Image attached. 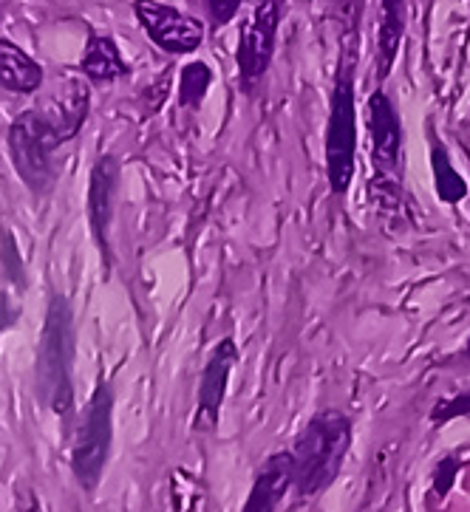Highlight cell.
Segmentation results:
<instances>
[{"instance_id":"obj_1","label":"cell","mask_w":470,"mask_h":512,"mask_svg":"<svg viewBox=\"0 0 470 512\" xmlns=\"http://www.w3.org/2000/svg\"><path fill=\"white\" fill-rule=\"evenodd\" d=\"M91 108V91L80 77H66L63 85L40 102L17 114L6 133V148L20 182L34 196L49 193L54 184V153L83 131Z\"/></svg>"},{"instance_id":"obj_2","label":"cell","mask_w":470,"mask_h":512,"mask_svg":"<svg viewBox=\"0 0 470 512\" xmlns=\"http://www.w3.org/2000/svg\"><path fill=\"white\" fill-rule=\"evenodd\" d=\"M74 354H77V334H74V309L66 295H51L43 334L37 346L34 363V391L43 408H49L63 428H71L74 419Z\"/></svg>"},{"instance_id":"obj_3","label":"cell","mask_w":470,"mask_h":512,"mask_svg":"<svg viewBox=\"0 0 470 512\" xmlns=\"http://www.w3.org/2000/svg\"><path fill=\"white\" fill-rule=\"evenodd\" d=\"M352 447V422L340 411L315 413L289 447L295 464V493L301 501L332 487Z\"/></svg>"},{"instance_id":"obj_4","label":"cell","mask_w":470,"mask_h":512,"mask_svg":"<svg viewBox=\"0 0 470 512\" xmlns=\"http://www.w3.org/2000/svg\"><path fill=\"white\" fill-rule=\"evenodd\" d=\"M111 445H114V388L111 382L100 380L77 419L74 442H71V473L85 493H94L100 487Z\"/></svg>"},{"instance_id":"obj_5","label":"cell","mask_w":470,"mask_h":512,"mask_svg":"<svg viewBox=\"0 0 470 512\" xmlns=\"http://www.w3.org/2000/svg\"><path fill=\"white\" fill-rule=\"evenodd\" d=\"M357 167V94H354V63L346 51L340 60L337 83L329 102L326 122V179L332 193L343 196L354 179Z\"/></svg>"},{"instance_id":"obj_6","label":"cell","mask_w":470,"mask_h":512,"mask_svg":"<svg viewBox=\"0 0 470 512\" xmlns=\"http://www.w3.org/2000/svg\"><path fill=\"white\" fill-rule=\"evenodd\" d=\"M284 9L286 0H255L252 3L250 17L241 26L238 57H235L238 60V83L244 91H252L269 71Z\"/></svg>"},{"instance_id":"obj_7","label":"cell","mask_w":470,"mask_h":512,"mask_svg":"<svg viewBox=\"0 0 470 512\" xmlns=\"http://www.w3.org/2000/svg\"><path fill=\"white\" fill-rule=\"evenodd\" d=\"M369 116V139H371V165L374 176L380 182V190H386L391 196H397V173L403 162V122L394 108V102L388 100L386 91H374L366 105Z\"/></svg>"},{"instance_id":"obj_8","label":"cell","mask_w":470,"mask_h":512,"mask_svg":"<svg viewBox=\"0 0 470 512\" xmlns=\"http://www.w3.org/2000/svg\"><path fill=\"white\" fill-rule=\"evenodd\" d=\"M134 15L156 49L165 54H190L204 43V23L159 0H136Z\"/></svg>"},{"instance_id":"obj_9","label":"cell","mask_w":470,"mask_h":512,"mask_svg":"<svg viewBox=\"0 0 470 512\" xmlns=\"http://www.w3.org/2000/svg\"><path fill=\"white\" fill-rule=\"evenodd\" d=\"M119 159L117 156H100L91 176H88V199H85V213H88V227L94 235V244L100 249L102 264L111 266V221L117 210L119 193Z\"/></svg>"},{"instance_id":"obj_10","label":"cell","mask_w":470,"mask_h":512,"mask_svg":"<svg viewBox=\"0 0 470 512\" xmlns=\"http://www.w3.org/2000/svg\"><path fill=\"white\" fill-rule=\"evenodd\" d=\"M235 363H238V346H235V340L224 337L219 346L210 351L202 371L199 399H196V413H193V430L196 433L219 430L221 405L227 399V385H230Z\"/></svg>"},{"instance_id":"obj_11","label":"cell","mask_w":470,"mask_h":512,"mask_svg":"<svg viewBox=\"0 0 470 512\" xmlns=\"http://www.w3.org/2000/svg\"><path fill=\"white\" fill-rule=\"evenodd\" d=\"M289 490H295V464L292 453L281 450L261 464L241 512H278Z\"/></svg>"},{"instance_id":"obj_12","label":"cell","mask_w":470,"mask_h":512,"mask_svg":"<svg viewBox=\"0 0 470 512\" xmlns=\"http://www.w3.org/2000/svg\"><path fill=\"white\" fill-rule=\"evenodd\" d=\"M80 71H83L85 80L97 85H114L122 77H128V63L122 60L119 54V46L114 37L108 34H88L85 40L83 60H80Z\"/></svg>"},{"instance_id":"obj_13","label":"cell","mask_w":470,"mask_h":512,"mask_svg":"<svg viewBox=\"0 0 470 512\" xmlns=\"http://www.w3.org/2000/svg\"><path fill=\"white\" fill-rule=\"evenodd\" d=\"M405 37V0H380V23H377V83H386L391 68L400 57Z\"/></svg>"},{"instance_id":"obj_14","label":"cell","mask_w":470,"mask_h":512,"mask_svg":"<svg viewBox=\"0 0 470 512\" xmlns=\"http://www.w3.org/2000/svg\"><path fill=\"white\" fill-rule=\"evenodd\" d=\"M46 80L43 66L15 46L12 40L0 37V91L6 94H34Z\"/></svg>"},{"instance_id":"obj_15","label":"cell","mask_w":470,"mask_h":512,"mask_svg":"<svg viewBox=\"0 0 470 512\" xmlns=\"http://www.w3.org/2000/svg\"><path fill=\"white\" fill-rule=\"evenodd\" d=\"M428 142H431V170H434V190H437V199L442 204H459V201L468 196V182L459 176V170L448 156V148L442 145V139L437 131L428 133Z\"/></svg>"},{"instance_id":"obj_16","label":"cell","mask_w":470,"mask_h":512,"mask_svg":"<svg viewBox=\"0 0 470 512\" xmlns=\"http://www.w3.org/2000/svg\"><path fill=\"white\" fill-rule=\"evenodd\" d=\"M210 85H213V68L202 60L187 63L179 74V105L187 111H199Z\"/></svg>"},{"instance_id":"obj_17","label":"cell","mask_w":470,"mask_h":512,"mask_svg":"<svg viewBox=\"0 0 470 512\" xmlns=\"http://www.w3.org/2000/svg\"><path fill=\"white\" fill-rule=\"evenodd\" d=\"M0 264H3V272L17 292H26V283H29L26 281V264H23V255L17 249L12 230H3V235H0Z\"/></svg>"},{"instance_id":"obj_18","label":"cell","mask_w":470,"mask_h":512,"mask_svg":"<svg viewBox=\"0 0 470 512\" xmlns=\"http://www.w3.org/2000/svg\"><path fill=\"white\" fill-rule=\"evenodd\" d=\"M462 416H470V391H462L451 399H439L431 411V422L434 425H445V422H454V419H462Z\"/></svg>"},{"instance_id":"obj_19","label":"cell","mask_w":470,"mask_h":512,"mask_svg":"<svg viewBox=\"0 0 470 512\" xmlns=\"http://www.w3.org/2000/svg\"><path fill=\"white\" fill-rule=\"evenodd\" d=\"M244 0H204L207 6V17L213 23V29H224L227 23H233V17L238 15Z\"/></svg>"},{"instance_id":"obj_20","label":"cell","mask_w":470,"mask_h":512,"mask_svg":"<svg viewBox=\"0 0 470 512\" xmlns=\"http://www.w3.org/2000/svg\"><path fill=\"white\" fill-rule=\"evenodd\" d=\"M20 320V306L12 303L9 292L0 289V337L6 334L9 329H15V323Z\"/></svg>"},{"instance_id":"obj_21","label":"cell","mask_w":470,"mask_h":512,"mask_svg":"<svg viewBox=\"0 0 470 512\" xmlns=\"http://www.w3.org/2000/svg\"><path fill=\"white\" fill-rule=\"evenodd\" d=\"M12 512H46L43 501L37 498L34 490L29 487H17L15 490V510Z\"/></svg>"},{"instance_id":"obj_22","label":"cell","mask_w":470,"mask_h":512,"mask_svg":"<svg viewBox=\"0 0 470 512\" xmlns=\"http://www.w3.org/2000/svg\"><path fill=\"white\" fill-rule=\"evenodd\" d=\"M456 467H459V464H456L454 459L439 462L437 476H434V487H437L439 496H445V493L451 490V484H454V476H456Z\"/></svg>"},{"instance_id":"obj_23","label":"cell","mask_w":470,"mask_h":512,"mask_svg":"<svg viewBox=\"0 0 470 512\" xmlns=\"http://www.w3.org/2000/svg\"><path fill=\"white\" fill-rule=\"evenodd\" d=\"M462 354H465V360L470 363V337H468V343H465V351H462Z\"/></svg>"}]
</instances>
